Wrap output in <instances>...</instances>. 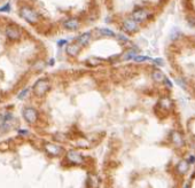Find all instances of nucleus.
I'll return each mask as SVG.
<instances>
[{"instance_id": "obj_19", "label": "nucleus", "mask_w": 195, "mask_h": 188, "mask_svg": "<svg viewBox=\"0 0 195 188\" xmlns=\"http://www.w3.org/2000/svg\"><path fill=\"white\" fill-rule=\"evenodd\" d=\"M100 62H101V61H97L95 58H90V60L87 61V64H88V65H98V64H100Z\"/></svg>"}, {"instance_id": "obj_21", "label": "nucleus", "mask_w": 195, "mask_h": 188, "mask_svg": "<svg viewBox=\"0 0 195 188\" xmlns=\"http://www.w3.org/2000/svg\"><path fill=\"white\" fill-rule=\"evenodd\" d=\"M164 83H165V84H168V87H169V88H171V87H172V84H171V81H170V80H169L166 77H165V79H164Z\"/></svg>"}, {"instance_id": "obj_11", "label": "nucleus", "mask_w": 195, "mask_h": 188, "mask_svg": "<svg viewBox=\"0 0 195 188\" xmlns=\"http://www.w3.org/2000/svg\"><path fill=\"white\" fill-rule=\"evenodd\" d=\"M45 148H46L47 152H49V154H52V155H58V154L61 152V150H62V148H61L60 146L52 145V143H47Z\"/></svg>"}, {"instance_id": "obj_4", "label": "nucleus", "mask_w": 195, "mask_h": 188, "mask_svg": "<svg viewBox=\"0 0 195 188\" xmlns=\"http://www.w3.org/2000/svg\"><path fill=\"white\" fill-rule=\"evenodd\" d=\"M5 33H6V37L10 40H19L21 38V32L14 26H8L5 30Z\"/></svg>"}, {"instance_id": "obj_24", "label": "nucleus", "mask_w": 195, "mask_h": 188, "mask_svg": "<svg viewBox=\"0 0 195 188\" xmlns=\"http://www.w3.org/2000/svg\"><path fill=\"white\" fill-rule=\"evenodd\" d=\"M20 134H24V135H26L28 134V131L26 130H20Z\"/></svg>"}, {"instance_id": "obj_16", "label": "nucleus", "mask_w": 195, "mask_h": 188, "mask_svg": "<svg viewBox=\"0 0 195 188\" xmlns=\"http://www.w3.org/2000/svg\"><path fill=\"white\" fill-rule=\"evenodd\" d=\"M159 104H161V107H163V108H170L171 102H170V100H169V99L164 97V99H162V100L159 101Z\"/></svg>"}, {"instance_id": "obj_3", "label": "nucleus", "mask_w": 195, "mask_h": 188, "mask_svg": "<svg viewBox=\"0 0 195 188\" xmlns=\"http://www.w3.org/2000/svg\"><path fill=\"white\" fill-rule=\"evenodd\" d=\"M37 116H38V113L36 111V109H33V108H25V109L23 110V117H24V119H25L29 124L36 123Z\"/></svg>"}, {"instance_id": "obj_13", "label": "nucleus", "mask_w": 195, "mask_h": 188, "mask_svg": "<svg viewBox=\"0 0 195 188\" xmlns=\"http://www.w3.org/2000/svg\"><path fill=\"white\" fill-rule=\"evenodd\" d=\"M152 77H153V79L157 81V83H162V81H164V79H165V76L164 74L162 72V71H159V70H155L153 74H152Z\"/></svg>"}, {"instance_id": "obj_17", "label": "nucleus", "mask_w": 195, "mask_h": 188, "mask_svg": "<svg viewBox=\"0 0 195 188\" xmlns=\"http://www.w3.org/2000/svg\"><path fill=\"white\" fill-rule=\"evenodd\" d=\"M30 92V90L29 88H25V90H23L21 93L17 95V97H19V100H23V99H25L26 96H28V94Z\"/></svg>"}, {"instance_id": "obj_23", "label": "nucleus", "mask_w": 195, "mask_h": 188, "mask_svg": "<svg viewBox=\"0 0 195 188\" xmlns=\"http://www.w3.org/2000/svg\"><path fill=\"white\" fill-rule=\"evenodd\" d=\"M64 44H67V40H64V39H62V40H60L58 42V46H62V45H64Z\"/></svg>"}, {"instance_id": "obj_18", "label": "nucleus", "mask_w": 195, "mask_h": 188, "mask_svg": "<svg viewBox=\"0 0 195 188\" xmlns=\"http://www.w3.org/2000/svg\"><path fill=\"white\" fill-rule=\"evenodd\" d=\"M133 58H134V61H136V62H143V61H147V60H149L150 57H148V56H138V55H134V56H133Z\"/></svg>"}, {"instance_id": "obj_8", "label": "nucleus", "mask_w": 195, "mask_h": 188, "mask_svg": "<svg viewBox=\"0 0 195 188\" xmlns=\"http://www.w3.org/2000/svg\"><path fill=\"white\" fill-rule=\"evenodd\" d=\"M171 141L173 142V145H176L177 147H180V146H182V143H184V139H182L181 134L177 131L171 133Z\"/></svg>"}, {"instance_id": "obj_25", "label": "nucleus", "mask_w": 195, "mask_h": 188, "mask_svg": "<svg viewBox=\"0 0 195 188\" xmlns=\"http://www.w3.org/2000/svg\"><path fill=\"white\" fill-rule=\"evenodd\" d=\"M154 62H155V63H158V64H162V63H163L161 60H154Z\"/></svg>"}, {"instance_id": "obj_1", "label": "nucleus", "mask_w": 195, "mask_h": 188, "mask_svg": "<svg viewBox=\"0 0 195 188\" xmlns=\"http://www.w3.org/2000/svg\"><path fill=\"white\" fill-rule=\"evenodd\" d=\"M20 15L29 23H36L38 21V14L30 7H22L20 9Z\"/></svg>"}, {"instance_id": "obj_22", "label": "nucleus", "mask_w": 195, "mask_h": 188, "mask_svg": "<svg viewBox=\"0 0 195 188\" xmlns=\"http://www.w3.org/2000/svg\"><path fill=\"white\" fill-rule=\"evenodd\" d=\"M177 83H178V84H179V85H180L182 88H185V87H186V85H185V84H184V83H182L180 79H177Z\"/></svg>"}, {"instance_id": "obj_20", "label": "nucleus", "mask_w": 195, "mask_h": 188, "mask_svg": "<svg viewBox=\"0 0 195 188\" xmlns=\"http://www.w3.org/2000/svg\"><path fill=\"white\" fill-rule=\"evenodd\" d=\"M10 10V5L7 3V6H3L2 8H0V12H9Z\"/></svg>"}, {"instance_id": "obj_12", "label": "nucleus", "mask_w": 195, "mask_h": 188, "mask_svg": "<svg viewBox=\"0 0 195 188\" xmlns=\"http://www.w3.org/2000/svg\"><path fill=\"white\" fill-rule=\"evenodd\" d=\"M67 53H68L70 56H76L78 53H79V45H78V44L69 45V46L67 47Z\"/></svg>"}, {"instance_id": "obj_7", "label": "nucleus", "mask_w": 195, "mask_h": 188, "mask_svg": "<svg viewBox=\"0 0 195 188\" xmlns=\"http://www.w3.org/2000/svg\"><path fill=\"white\" fill-rule=\"evenodd\" d=\"M67 158L71 162V163H75V164H79V163H81L83 162V156L77 152V151H69L68 154H67Z\"/></svg>"}, {"instance_id": "obj_14", "label": "nucleus", "mask_w": 195, "mask_h": 188, "mask_svg": "<svg viewBox=\"0 0 195 188\" xmlns=\"http://www.w3.org/2000/svg\"><path fill=\"white\" fill-rule=\"evenodd\" d=\"M177 169H178V171H179L180 173H185V172L187 171V169H188V163H187L186 161H181V162L178 163Z\"/></svg>"}, {"instance_id": "obj_5", "label": "nucleus", "mask_w": 195, "mask_h": 188, "mask_svg": "<svg viewBox=\"0 0 195 188\" xmlns=\"http://www.w3.org/2000/svg\"><path fill=\"white\" fill-rule=\"evenodd\" d=\"M123 28L127 32H133V31H136V29H138V22L134 19H132V17L126 19L123 22Z\"/></svg>"}, {"instance_id": "obj_26", "label": "nucleus", "mask_w": 195, "mask_h": 188, "mask_svg": "<svg viewBox=\"0 0 195 188\" xmlns=\"http://www.w3.org/2000/svg\"><path fill=\"white\" fill-rule=\"evenodd\" d=\"M189 159H191V161H189L191 163H193V162H195V157H193V156H191V158H189Z\"/></svg>"}, {"instance_id": "obj_9", "label": "nucleus", "mask_w": 195, "mask_h": 188, "mask_svg": "<svg viewBox=\"0 0 195 188\" xmlns=\"http://www.w3.org/2000/svg\"><path fill=\"white\" fill-rule=\"evenodd\" d=\"M64 28L68 30H77L79 28V22L76 19H70L64 22Z\"/></svg>"}, {"instance_id": "obj_15", "label": "nucleus", "mask_w": 195, "mask_h": 188, "mask_svg": "<svg viewBox=\"0 0 195 188\" xmlns=\"http://www.w3.org/2000/svg\"><path fill=\"white\" fill-rule=\"evenodd\" d=\"M100 33H101L102 36H108V37H114V36H115V33H114L111 30H109V29H101V30H100Z\"/></svg>"}, {"instance_id": "obj_6", "label": "nucleus", "mask_w": 195, "mask_h": 188, "mask_svg": "<svg viewBox=\"0 0 195 188\" xmlns=\"http://www.w3.org/2000/svg\"><path fill=\"white\" fill-rule=\"evenodd\" d=\"M148 15H149V12L147 10V9H138L136 12H133L132 13V19H134L136 22H142V21H145V19L148 17Z\"/></svg>"}, {"instance_id": "obj_10", "label": "nucleus", "mask_w": 195, "mask_h": 188, "mask_svg": "<svg viewBox=\"0 0 195 188\" xmlns=\"http://www.w3.org/2000/svg\"><path fill=\"white\" fill-rule=\"evenodd\" d=\"M90 40H91V33H90V32H86V33L80 35V36L77 38V44L79 46H85V45L88 44Z\"/></svg>"}, {"instance_id": "obj_2", "label": "nucleus", "mask_w": 195, "mask_h": 188, "mask_svg": "<svg viewBox=\"0 0 195 188\" xmlns=\"http://www.w3.org/2000/svg\"><path fill=\"white\" fill-rule=\"evenodd\" d=\"M49 90V81L47 79H39L33 86V93L37 96H42Z\"/></svg>"}]
</instances>
